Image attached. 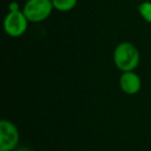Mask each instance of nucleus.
<instances>
[{
  "label": "nucleus",
  "mask_w": 151,
  "mask_h": 151,
  "mask_svg": "<svg viewBox=\"0 0 151 151\" xmlns=\"http://www.w3.org/2000/svg\"><path fill=\"white\" fill-rule=\"evenodd\" d=\"M20 134L17 126L9 120L0 122V151H13L19 144Z\"/></svg>",
  "instance_id": "20e7f679"
},
{
  "label": "nucleus",
  "mask_w": 151,
  "mask_h": 151,
  "mask_svg": "<svg viewBox=\"0 0 151 151\" xmlns=\"http://www.w3.org/2000/svg\"><path fill=\"white\" fill-rule=\"evenodd\" d=\"M113 60L116 67L122 73L132 71L140 63V53L137 47L132 42H120L114 50Z\"/></svg>",
  "instance_id": "f257e3e1"
},
{
  "label": "nucleus",
  "mask_w": 151,
  "mask_h": 151,
  "mask_svg": "<svg viewBox=\"0 0 151 151\" xmlns=\"http://www.w3.org/2000/svg\"><path fill=\"white\" fill-rule=\"evenodd\" d=\"M53 9L52 0H27L22 12L29 22L40 23L50 17Z\"/></svg>",
  "instance_id": "f03ea898"
},
{
  "label": "nucleus",
  "mask_w": 151,
  "mask_h": 151,
  "mask_svg": "<svg viewBox=\"0 0 151 151\" xmlns=\"http://www.w3.org/2000/svg\"><path fill=\"white\" fill-rule=\"evenodd\" d=\"M9 12H18V11H20L19 4H18L17 2H15V1H13L12 3H9Z\"/></svg>",
  "instance_id": "6e6552de"
},
{
  "label": "nucleus",
  "mask_w": 151,
  "mask_h": 151,
  "mask_svg": "<svg viewBox=\"0 0 151 151\" xmlns=\"http://www.w3.org/2000/svg\"><path fill=\"white\" fill-rule=\"evenodd\" d=\"M78 0H52L53 7L58 12H69L75 9Z\"/></svg>",
  "instance_id": "423d86ee"
},
{
  "label": "nucleus",
  "mask_w": 151,
  "mask_h": 151,
  "mask_svg": "<svg viewBox=\"0 0 151 151\" xmlns=\"http://www.w3.org/2000/svg\"><path fill=\"white\" fill-rule=\"evenodd\" d=\"M138 11L141 17L146 22L151 24V2L150 1H144L138 6Z\"/></svg>",
  "instance_id": "0eeeda50"
},
{
  "label": "nucleus",
  "mask_w": 151,
  "mask_h": 151,
  "mask_svg": "<svg viewBox=\"0 0 151 151\" xmlns=\"http://www.w3.org/2000/svg\"><path fill=\"white\" fill-rule=\"evenodd\" d=\"M119 85L121 90L126 94H137L140 91L142 83L141 79L134 70L132 71H125L122 73L121 77L119 79Z\"/></svg>",
  "instance_id": "39448f33"
},
{
  "label": "nucleus",
  "mask_w": 151,
  "mask_h": 151,
  "mask_svg": "<svg viewBox=\"0 0 151 151\" xmlns=\"http://www.w3.org/2000/svg\"><path fill=\"white\" fill-rule=\"evenodd\" d=\"M28 20L22 11L9 12L4 18L3 28L6 34L12 37H19L26 32L28 28Z\"/></svg>",
  "instance_id": "7ed1b4c3"
}]
</instances>
